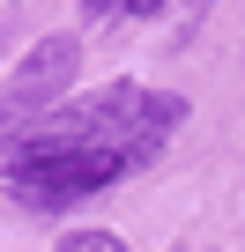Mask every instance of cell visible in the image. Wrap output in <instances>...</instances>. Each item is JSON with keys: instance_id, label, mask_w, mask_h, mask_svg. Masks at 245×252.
Wrapping results in <instances>:
<instances>
[{"instance_id": "277c9868", "label": "cell", "mask_w": 245, "mask_h": 252, "mask_svg": "<svg viewBox=\"0 0 245 252\" xmlns=\"http://www.w3.org/2000/svg\"><path fill=\"white\" fill-rule=\"evenodd\" d=\"M89 15L104 23V15H127V0H89Z\"/></svg>"}, {"instance_id": "7a4b0ae2", "label": "cell", "mask_w": 245, "mask_h": 252, "mask_svg": "<svg viewBox=\"0 0 245 252\" xmlns=\"http://www.w3.org/2000/svg\"><path fill=\"white\" fill-rule=\"evenodd\" d=\"M74 67H82V37H45V45H30V60H23L8 82H0V104H8L23 126H37L45 111H60Z\"/></svg>"}, {"instance_id": "3957f363", "label": "cell", "mask_w": 245, "mask_h": 252, "mask_svg": "<svg viewBox=\"0 0 245 252\" xmlns=\"http://www.w3.org/2000/svg\"><path fill=\"white\" fill-rule=\"evenodd\" d=\"M60 252H127V245H119L111 230H67V237H60Z\"/></svg>"}, {"instance_id": "5b68a950", "label": "cell", "mask_w": 245, "mask_h": 252, "mask_svg": "<svg viewBox=\"0 0 245 252\" xmlns=\"http://www.w3.org/2000/svg\"><path fill=\"white\" fill-rule=\"evenodd\" d=\"M0 134H23V119H15V111H8V104H0Z\"/></svg>"}, {"instance_id": "8992f818", "label": "cell", "mask_w": 245, "mask_h": 252, "mask_svg": "<svg viewBox=\"0 0 245 252\" xmlns=\"http://www.w3.org/2000/svg\"><path fill=\"white\" fill-rule=\"evenodd\" d=\"M164 8V0H127V15H156Z\"/></svg>"}, {"instance_id": "6da1fadb", "label": "cell", "mask_w": 245, "mask_h": 252, "mask_svg": "<svg viewBox=\"0 0 245 252\" xmlns=\"http://www.w3.org/2000/svg\"><path fill=\"white\" fill-rule=\"evenodd\" d=\"M141 156H127V149H60V156H8V186H15V200H30V208H67V200H82V193H104V186H119Z\"/></svg>"}]
</instances>
